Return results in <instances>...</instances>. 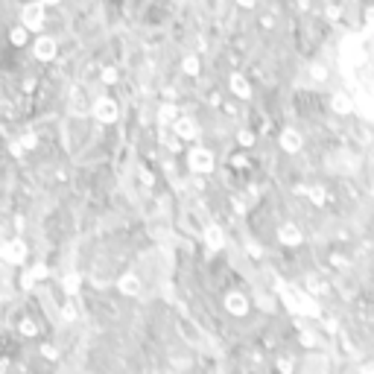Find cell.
<instances>
[{"mask_svg": "<svg viewBox=\"0 0 374 374\" xmlns=\"http://www.w3.org/2000/svg\"><path fill=\"white\" fill-rule=\"evenodd\" d=\"M6 372V363H3V360H0V374Z\"/></svg>", "mask_w": 374, "mask_h": 374, "instance_id": "15", "label": "cell"}, {"mask_svg": "<svg viewBox=\"0 0 374 374\" xmlns=\"http://www.w3.org/2000/svg\"><path fill=\"white\" fill-rule=\"evenodd\" d=\"M32 146H35V138H32V135L20 138V149H32Z\"/></svg>", "mask_w": 374, "mask_h": 374, "instance_id": "11", "label": "cell"}, {"mask_svg": "<svg viewBox=\"0 0 374 374\" xmlns=\"http://www.w3.org/2000/svg\"><path fill=\"white\" fill-rule=\"evenodd\" d=\"M29 278H32V281H41V278H47V266H32Z\"/></svg>", "mask_w": 374, "mask_h": 374, "instance_id": "10", "label": "cell"}, {"mask_svg": "<svg viewBox=\"0 0 374 374\" xmlns=\"http://www.w3.org/2000/svg\"><path fill=\"white\" fill-rule=\"evenodd\" d=\"M94 114H97L99 120H105V123H108V120H114V117H117V102H114V99H99V102L94 105Z\"/></svg>", "mask_w": 374, "mask_h": 374, "instance_id": "4", "label": "cell"}, {"mask_svg": "<svg viewBox=\"0 0 374 374\" xmlns=\"http://www.w3.org/2000/svg\"><path fill=\"white\" fill-rule=\"evenodd\" d=\"M196 67H199V64H196L193 59H187V61H184V70H190V73H196Z\"/></svg>", "mask_w": 374, "mask_h": 374, "instance_id": "14", "label": "cell"}, {"mask_svg": "<svg viewBox=\"0 0 374 374\" xmlns=\"http://www.w3.org/2000/svg\"><path fill=\"white\" fill-rule=\"evenodd\" d=\"M176 132H178L181 138H193V135H196V129H193L190 120H178V123H176Z\"/></svg>", "mask_w": 374, "mask_h": 374, "instance_id": "6", "label": "cell"}, {"mask_svg": "<svg viewBox=\"0 0 374 374\" xmlns=\"http://www.w3.org/2000/svg\"><path fill=\"white\" fill-rule=\"evenodd\" d=\"M64 287H67V293H73L79 287V278H64Z\"/></svg>", "mask_w": 374, "mask_h": 374, "instance_id": "13", "label": "cell"}, {"mask_svg": "<svg viewBox=\"0 0 374 374\" xmlns=\"http://www.w3.org/2000/svg\"><path fill=\"white\" fill-rule=\"evenodd\" d=\"M102 79H105V85H114V79H117V73H114V70L108 67V70L102 73Z\"/></svg>", "mask_w": 374, "mask_h": 374, "instance_id": "12", "label": "cell"}, {"mask_svg": "<svg viewBox=\"0 0 374 374\" xmlns=\"http://www.w3.org/2000/svg\"><path fill=\"white\" fill-rule=\"evenodd\" d=\"M23 255H26V249H23V243H20V240H12V243L0 246V257H3V260H9V263H20V260H23Z\"/></svg>", "mask_w": 374, "mask_h": 374, "instance_id": "2", "label": "cell"}, {"mask_svg": "<svg viewBox=\"0 0 374 374\" xmlns=\"http://www.w3.org/2000/svg\"><path fill=\"white\" fill-rule=\"evenodd\" d=\"M12 44H26V26L12 29Z\"/></svg>", "mask_w": 374, "mask_h": 374, "instance_id": "8", "label": "cell"}, {"mask_svg": "<svg viewBox=\"0 0 374 374\" xmlns=\"http://www.w3.org/2000/svg\"><path fill=\"white\" fill-rule=\"evenodd\" d=\"M35 59H41V61L56 59V41H53V38H47V35H41V38L35 41Z\"/></svg>", "mask_w": 374, "mask_h": 374, "instance_id": "3", "label": "cell"}, {"mask_svg": "<svg viewBox=\"0 0 374 374\" xmlns=\"http://www.w3.org/2000/svg\"><path fill=\"white\" fill-rule=\"evenodd\" d=\"M20 18H23V26H26V29H41V26H44V9H41V3L23 6Z\"/></svg>", "mask_w": 374, "mask_h": 374, "instance_id": "1", "label": "cell"}, {"mask_svg": "<svg viewBox=\"0 0 374 374\" xmlns=\"http://www.w3.org/2000/svg\"><path fill=\"white\" fill-rule=\"evenodd\" d=\"M41 3H59V0H41Z\"/></svg>", "mask_w": 374, "mask_h": 374, "instance_id": "16", "label": "cell"}, {"mask_svg": "<svg viewBox=\"0 0 374 374\" xmlns=\"http://www.w3.org/2000/svg\"><path fill=\"white\" fill-rule=\"evenodd\" d=\"M120 290H123L126 295H135V293H138V278H132V275H126V278L120 281Z\"/></svg>", "mask_w": 374, "mask_h": 374, "instance_id": "7", "label": "cell"}, {"mask_svg": "<svg viewBox=\"0 0 374 374\" xmlns=\"http://www.w3.org/2000/svg\"><path fill=\"white\" fill-rule=\"evenodd\" d=\"M190 164H193V170H211V155L205 149H196L190 155Z\"/></svg>", "mask_w": 374, "mask_h": 374, "instance_id": "5", "label": "cell"}, {"mask_svg": "<svg viewBox=\"0 0 374 374\" xmlns=\"http://www.w3.org/2000/svg\"><path fill=\"white\" fill-rule=\"evenodd\" d=\"M35 331H38V328H35V322H32V319H23V322H20V334H26V336H32Z\"/></svg>", "mask_w": 374, "mask_h": 374, "instance_id": "9", "label": "cell"}]
</instances>
